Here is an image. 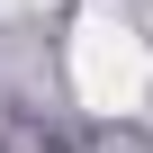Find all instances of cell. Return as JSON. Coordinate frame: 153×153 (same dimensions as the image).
Wrapping results in <instances>:
<instances>
[{"mask_svg": "<svg viewBox=\"0 0 153 153\" xmlns=\"http://www.w3.org/2000/svg\"><path fill=\"white\" fill-rule=\"evenodd\" d=\"M72 90H81V108H99V117L144 108V90H153V54H144V36H135L117 9H90L81 27H72Z\"/></svg>", "mask_w": 153, "mask_h": 153, "instance_id": "1", "label": "cell"}]
</instances>
